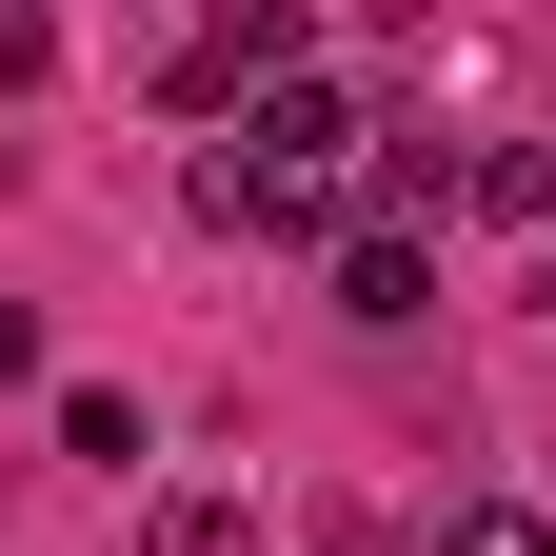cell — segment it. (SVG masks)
Wrapping results in <instances>:
<instances>
[{
	"instance_id": "cell-1",
	"label": "cell",
	"mask_w": 556,
	"mask_h": 556,
	"mask_svg": "<svg viewBox=\"0 0 556 556\" xmlns=\"http://www.w3.org/2000/svg\"><path fill=\"white\" fill-rule=\"evenodd\" d=\"M299 40H318V0H199V40L160 60V100H179V119H239V100L299 80Z\"/></svg>"
},
{
	"instance_id": "cell-2",
	"label": "cell",
	"mask_w": 556,
	"mask_h": 556,
	"mask_svg": "<svg viewBox=\"0 0 556 556\" xmlns=\"http://www.w3.org/2000/svg\"><path fill=\"white\" fill-rule=\"evenodd\" d=\"M417 299H438V258H417L397 219H378V239H338V318H378V338H397Z\"/></svg>"
},
{
	"instance_id": "cell-3",
	"label": "cell",
	"mask_w": 556,
	"mask_h": 556,
	"mask_svg": "<svg viewBox=\"0 0 556 556\" xmlns=\"http://www.w3.org/2000/svg\"><path fill=\"white\" fill-rule=\"evenodd\" d=\"M139 556H258V517L219 497V477H179V497H139Z\"/></svg>"
},
{
	"instance_id": "cell-4",
	"label": "cell",
	"mask_w": 556,
	"mask_h": 556,
	"mask_svg": "<svg viewBox=\"0 0 556 556\" xmlns=\"http://www.w3.org/2000/svg\"><path fill=\"white\" fill-rule=\"evenodd\" d=\"M378 199H397V239H417V219L477 199V160H457V139H378Z\"/></svg>"
},
{
	"instance_id": "cell-5",
	"label": "cell",
	"mask_w": 556,
	"mask_h": 556,
	"mask_svg": "<svg viewBox=\"0 0 556 556\" xmlns=\"http://www.w3.org/2000/svg\"><path fill=\"white\" fill-rule=\"evenodd\" d=\"M477 219H556V160L517 139V160H477Z\"/></svg>"
},
{
	"instance_id": "cell-6",
	"label": "cell",
	"mask_w": 556,
	"mask_h": 556,
	"mask_svg": "<svg viewBox=\"0 0 556 556\" xmlns=\"http://www.w3.org/2000/svg\"><path fill=\"white\" fill-rule=\"evenodd\" d=\"M438 556H556V536H536L517 497H477V517H438Z\"/></svg>"
}]
</instances>
